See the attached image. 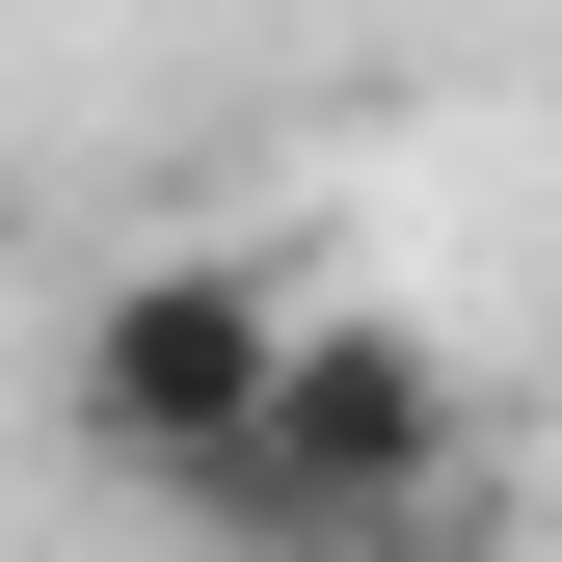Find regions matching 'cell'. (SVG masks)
I'll return each instance as SVG.
<instances>
[{"label":"cell","mask_w":562,"mask_h":562,"mask_svg":"<svg viewBox=\"0 0 562 562\" xmlns=\"http://www.w3.org/2000/svg\"><path fill=\"white\" fill-rule=\"evenodd\" d=\"M161 509L215 562H482V536H509V429H482V375L429 322L295 295V322H268V402L161 482Z\"/></svg>","instance_id":"obj_1"},{"label":"cell","mask_w":562,"mask_h":562,"mask_svg":"<svg viewBox=\"0 0 562 562\" xmlns=\"http://www.w3.org/2000/svg\"><path fill=\"white\" fill-rule=\"evenodd\" d=\"M268 322H295L268 268H108V295H81V375H54L81 456H108V482H188V456L268 402Z\"/></svg>","instance_id":"obj_2"}]
</instances>
